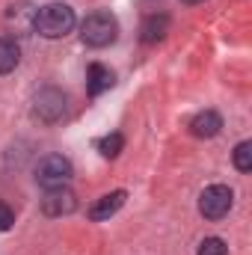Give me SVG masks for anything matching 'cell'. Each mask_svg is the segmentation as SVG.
<instances>
[{
  "label": "cell",
  "instance_id": "6da1fadb",
  "mask_svg": "<svg viewBox=\"0 0 252 255\" xmlns=\"http://www.w3.org/2000/svg\"><path fill=\"white\" fill-rule=\"evenodd\" d=\"M77 18H74V9L68 3H48V6H39L36 15H33V30L42 36V39H63L74 30Z\"/></svg>",
  "mask_w": 252,
  "mask_h": 255
},
{
  "label": "cell",
  "instance_id": "7a4b0ae2",
  "mask_svg": "<svg viewBox=\"0 0 252 255\" xmlns=\"http://www.w3.org/2000/svg\"><path fill=\"white\" fill-rule=\"evenodd\" d=\"M80 39L89 48H107V45H113L119 39V21H116V15H110L104 9L86 15L83 24H80Z\"/></svg>",
  "mask_w": 252,
  "mask_h": 255
},
{
  "label": "cell",
  "instance_id": "3957f363",
  "mask_svg": "<svg viewBox=\"0 0 252 255\" xmlns=\"http://www.w3.org/2000/svg\"><path fill=\"white\" fill-rule=\"evenodd\" d=\"M71 178H74V166H71V160L63 157V154H45L36 163V184H42L45 190L68 187Z\"/></svg>",
  "mask_w": 252,
  "mask_h": 255
},
{
  "label": "cell",
  "instance_id": "277c9868",
  "mask_svg": "<svg viewBox=\"0 0 252 255\" xmlns=\"http://www.w3.org/2000/svg\"><path fill=\"white\" fill-rule=\"evenodd\" d=\"M65 110H68V98H65L63 89H57V86H45L33 98V116L39 122H45V125L60 122L65 116Z\"/></svg>",
  "mask_w": 252,
  "mask_h": 255
},
{
  "label": "cell",
  "instance_id": "5b68a950",
  "mask_svg": "<svg viewBox=\"0 0 252 255\" xmlns=\"http://www.w3.org/2000/svg\"><path fill=\"white\" fill-rule=\"evenodd\" d=\"M232 205H235V193L226 184H211L199 196V214L205 220H223L232 211Z\"/></svg>",
  "mask_w": 252,
  "mask_h": 255
},
{
  "label": "cell",
  "instance_id": "8992f818",
  "mask_svg": "<svg viewBox=\"0 0 252 255\" xmlns=\"http://www.w3.org/2000/svg\"><path fill=\"white\" fill-rule=\"evenodd\" d=\"M77 211V196L68 187H54V190H45L42 199V214L45 217H68Z\"/></svg>",
  "mask_w": 252,
  "mask_h": 255
},
{
  "label": "cell",
  "instance_id": "52a82bcc",
  "mask_svg": "<svg viewBox=\"0 0 252 255\" xmlns=\"http://www.w3.org/2000/svg\"><path fill=\"white\" fill-rule=\"evenodd\" d=\"M220 130H223V116H220L217 110H202V113H196L193 122H190V133L199 136V139H211V136H217Z\"/></svg>",
  "mask_w": 252,
  "mask_h": 255
},
{
  "label": "cell",
  "instance_id": "ba28073f",
  "mask_svg": "<svg viewBox=\"0 0 252 255\" xmlns=\"http://www.w3.org/2000/svg\"><path fill=\"white\" fill-rule=\"evenodd\" d=\"M125 199H127L125 190H113V193H107V196H101V199L89 208V220H92V223H104V220H110V217L125 205Z\"/></svg>",
  "mask_w": 252,
  "mask_h": 255
},
{
  "label": "cell",
  "instance_id": "9c48e42d",
  "mask_svg": "<svg viewBox=\"0 0 252 255\" xmlns=\"http://www.w3.org/2000/svg\"><path fill=\"white\" fill-rule=\"evenodd\" d=\"M113 80H116V74H113L107 65L92 63L89 68H86V92H89V95H101V92H107V89L113 86Z\"/></svg>",
  "mask_w": 252,
  "mask_h": 255
},
{
  "label": "cell",
  "instance_id": "30bf717a",
  "mask_svg": "<svg viewBox=\"0 0 252 255\" xmlns=\"http://www.w3.org/2000/svg\"><path fill=\"white\" fill-rule=\"evenodd\" d=\"M166 33H169V18H166V15H148V18L142 21V27H139V39H142L145 45L160 42Z\"/></svg>",
  "mask_w": 252,
  "mask_h": 255
},
{
  "label": "cell",
  "instance_id": "8fae6325",
  "mask_svg": "<svg viewBox=\"0 0 252 255\" xmlns=\"http://www.w3.org/2000/svg\"><path fill=\"white\" fill-rule=\"evenodd\" d=\"M21 63V51H18V42L9 39V36H0V74H9L15 71Z\"/></svg>",
  "mask_w": 252,
  "mask_h": 255
},
{
  "label": "cell",
  "instance_id": "7c38bea8",
  "mask_svg": "<svg viewBox=\"0 0 252 255\" xmlns=\"http://www.w3.org/2000/svg\"><path fill=\"white\" fill-rule=\"evenodd\" d=\"M232 160H235V169L238 172H252V142L250 139H244V142L235 145Z\"/></svg>",
  "mask_w": 252,
  "mask_h": 255
},
{
  "label": "cell",
  "instance_id": "4fadbf2b",
  "mask_svg": "<svg viewBox=\"0 0 252 255\" xmlns=\"http://www.w3.org/2000/svg\"><path fill=\"white\" fill-rule=\"evenodd\" d=\"M122 148H125V136L122 133H107L104 139H98V151L104 157H119Z\"/></svg>",
  "mask_w": 252,
  "mask_h": 255
},
{
  "label": "cell",
  "instance_id": "5bb4252c",
  "mask_svg": "<svg viewBox=\"0 0 252 255\" xmlns=\"http://www.w3.org/2000/svg\"><path fill=\"white\" fill-rule=\"evenodd\" d=\"M196 255H229V247H226L223 238H205V241L199 244Z\"/></svg>",
  "mask_w": 252,
  "mask_h": 255
},
{
  "label": "cell",
  "instance_id": "9a60e30c",
  "mask_svg": "<svg viewBox=\"0 0 252 255\" xmlns=\"http://www.w3.org/2000/svg\"><path fill=\"white\" fill-rule=\"evenodd\" d=\"M12 223H15V211H12L6 202H0V232H9Z\"/></svg>",
  "mask_w": 252,
  "mask_h": 255
},
{
  "label": "cell",
  "instance_id": "2e32d148",
  "mask_svg": "<svg viewBox=\"0 0 252 255\" xmlns=\"http://www.w3.org/2000/svg\"><path fill=\"white\" fill-rule=\"evenodd\" d=\"M181 3H190V6H193V3H202V0H181Z\"/></svg>",
  "mask_w": 252,
  "mask_h": 255
}]
</instances>
